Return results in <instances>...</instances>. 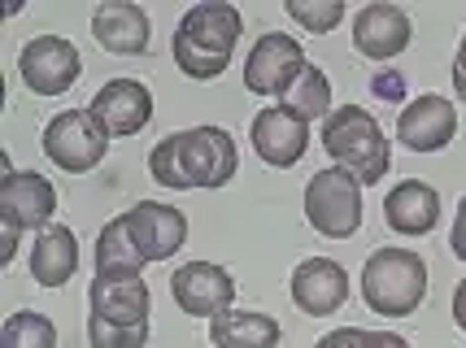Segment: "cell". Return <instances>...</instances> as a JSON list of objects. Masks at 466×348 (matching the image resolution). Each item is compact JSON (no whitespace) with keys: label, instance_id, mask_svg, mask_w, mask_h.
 Returning a JSON list of instances; mask_svg holds the SVG:
<instances>
[{"label":"cell","instance_id":"5","mask_svg":"<svg viewBox=\"0 0 466 348\" xmlns=\"http://www.w3.org/2000/svg\"><path fill=\"white\" fill-rule=\"evenodd\" d=\"M53 214H57V187L35 170H9L0 179V226H5L0 262L9 266L18 257L22 231H48Z\"/></svg>","mask_w":466,"mask_h":348},{"label":"cell","instance_id":"18","mask_svg":"<svg viewBox=\"0 0 466 348\" xmlns=\"http://www.w3.org/2000/svg\"><path fill=\"white\" fill-rule=\"evenodd\" d=\"M87 318L101 323H118V327H148V309H153V292L144 279H105L96 274L87 287Z\"/></svg>","mask_w":466,"mask_h":348},{"label":"cell","instance_id":"3","mask_svg":"<svg viewBox=\"0 0 466 348\" xmlns=\"http://www.w3.org/2000/svg\"><path fill=\"white\" fill-rule=\"evenodd\" d=\"M323 153L362 187L384 184L392 170V140L366 104H336V114L323 123Z\"/></svg>","mask_w":466,"mask_h":348},{"label":"cell","instance_id":"1","mask_svg":"<svg viewBox=\"0 0 466 348\" xmlns=\"http://www.w3.org/2000/svg\"><path fill=\"white\" fill-rule=\"evenodd\" d=\"M240 170V148L223 126H192L153 144L148 174L166 192H214L227 187Z\"/></svg>","mask_w":466,"mask_h":348},{"label":"cell","instance_id":"2","mask_svg":"<svg viewBox=\"0 0 466 348\" xmlns=\"http://www.w3.org/2000/svg\"><path fill=\"white\" fill-rule=\"evenodd\" d=\"M240 35L244 14L231 0H201L179 18L175 35H170V53H175V65L187 79L214 83L231 65Z\"/></svg>","mask_w":466,"mask_h":348},{"label":"cell","instance_id":"4","mask_svg":"<svg viewBox=\"0 0 466 348\" xmlns=\"http://www.w3.org/2000/svg\"><path fill=\"white\" fill-rule=\"evenodd\" d=\"M362 301L370 313L384 318H410L427 301V262L414 248H375L362 262Z\"/></svg>","mask_w":466,"mask_h":348},{"label":"cell","instance_id":"12","mask_svg":"<svg viewBox=\"0 0 466 348\" xmlns=\"http://www.w3.org/2000/svg\"><path fill=\"white\" fill-rule=\"evenodd\" d=\"M127 218V231L140 248V257L153 266V262H170L183 244H187V218L183 209L162 205V201H140V205L122 209Z\"/></svg>","mask_w":466,"mask_h":348},{"label":"cell","instance_id":"14","mask_svg":"<svg viewBox=\"0 0 466 348\" xmlns=\"http://www.w3.org/2000/svg\"><path fill=\"white\" fill-rule=\"evenodd\" d=\"M453 135H458V104L441 92H423L397 118V140L410 153H441L453 144Z\"/></svg>","mask_w":466,"mask_h":348},{"label":"cell","instance_id":"13","mask_svg":"<svg viewBox=\"0 0 466 348\" xmlns=\"http://www.w3.org/2000/svg\"><path fill=\"white\" fill-rule=\"evenodd\" d=\"M292 305L309 318H331L349 305V270L331 257H305L288 279Z\"/></svg>","mask_w":466,"mask_h":348},{"label":"cell","instance_id":"27","mask_svg":"<svg viewBox=\"0 0 466 348\" xmlns=\"http://www.w3.org/2000/svg\"><path fill=\"white\" fill-rule=\"evenodd\" d=\"M370 92L380 96L384 104H410V92H406V75L401 70H375V79H370Z\"/></svg>","mask_w":466,"mask_h":348},{"label":"cell","instance_id":"22","mask_svg":"<svg viewBox=\"0 0 466 348\" xmlns=\"http://www.w3.org/2000/svg\"><path fill=\"white\" fill-rule=\"evenodd\" d=\"M144 262L136 240H131V231H127V218H109L101 226V235H96V274L105 279H144Z\"/></svg>","mask_w":466,"mask_h":348},{"label":"cell","instance_id":"23","mask_svg":"<svg viewBox=\"0 0 466 348\" xmlns=\"http://www.w3.org/2000/svg\"><path fill=\"white\" fill-rule=\"evenodd\" d=\"M279 104H284L292 118H301L305 126L327 123V118L336 114V101H331V79H327L319 65H305L301 79H297L284 96H279Z\"/></svg>","mask_w":466,"mask_h":348},{"label":"cell","instance_id":"10","mask_svg":"<svg viewBox=\"0 0 466 348\" xmlns=\"http://www.w3.org/2000/svg\"><path fill=\"white\" fill-rule=\"evenodd\" d=\"M170 296L183 313L192 318H218L236 305V279L227 266H214V262H187L170 274Z\"/></svg>","mask_w":466,"mask_h":348},{"label":"cell","instance_id":"19","mask_svg":"<svg viewBox=\"0 0 466 348\" xmlns=\"http://www.w3.org/2000/svg\"><path fill=\"white\" fill-rule=\"evenodd\" d=\"M384 223L397 235H431L441 223V192L423 179H401L384 196Z\"/></svg>","mask_w":466,"mask_h":348},{"label":"cell","instance_id":"9","mask_svg":"<svg viewBox=\"0 0 466 348\" xmlns=\"http://www.w3.org/2000/svg\"><path fill=\"white\" fill-rule=\"evenodd\" d=\"M18 75L35 96H66L83 75V57L66 35H35L22 44Z\"/></svg>","mask_w":466,"mask_h":348},{"label":"cell","instance_id":"26","mask_svg":"<svg viewBox=\"0 0 466 348\" xmlns=\"http://www.w3.org/2000/svg\"><path fill=\"white\" fill-rule=\"evenodd\" d=\"M87 340H92V348H144L148 327H118V323L87 318Z\"/></svg>","mask_w":466,"mask_h":348},{"label":"cell","instance_id":"32","mask_svg":"<svg viewBox=\"0 0 466 348\" xmlns=\"http://www.w3.org/2000/svg\"><path fill=\"white\" fill-rule=\"evenodd\" d=\"M453 323H458V331H466V279L453 292Z\"/></svg>","mask_w":466,"mask_h":348},{"label":"cell","instance_id":"20","mask_svg":"<svg viewBox=\"0 0 466 348\" xmlns=\"http://www.w3.org/2000/svg\"><path fill=\"white\" fill-rule=\"evenodd\" d=\"M79 270V235L70 226H48L31 244V279L40 287H66Z\"/></svg>","mask_w":466,"mask_h":348},{"label":"cell","instance_id":"17","mask_svg":"<svg viewBox=\"0 0 466 348\" xmlns=\"http://www.w3.org/2000/svg\"><path fill=\"white\" fill-rule=\"evenodd\" d=\"M153 22L136 0H105L92 9V40L114 57H144Z\"/></svg>","mask_w":466,"mask_h":348},{"label":"cell","instance_id":"24","mask_svg":"<svg viewBox=\"0 0 466 348\" xmlns=\"http://www.w3.org/2000/svg\"><path fill=\"white\" fill-rule=\"evenodd\" d=\"M0 348H57V327H53L48 313L18 309L0 327Z\"/></svg>","mask_w":466,"mask_h":348},{"label":"cell","instance_id":"8","mask_svg":"<svg viewBox=\"0 0 466 348\" xmlns=\"http://www.w3.org/2000/svg\"><path fill=\"white\" fill-rule=\"evenodd\" d=\"M305 48L297 35H284V31H266L258 35V44L248 48L244 57V87L262 101H279L292 83L301 79L305 70Z\"/></svg>","mask_w":466,"mask_h":348},{"label":"cell","instance_id":"25","mask_svg":"<svg viewBox=\"0 0 466 348\" xmlns=\"http://www.w3.org/2000/svg\"><path fill=\"white\" fill-rule=\"evenodd\" d=\"M284 14L297 22V26H305V31H314V35H327V31H336V26L345 22L349 9L340 5V0H314V5H309V0H288Z\"/></svg>","mask_w":466,"mask_h":348},{"label":"cell","instance_id":"16","mask_svg":"<svg viewBox=\"0 0 466 348\" xmlns=\"http://www.w3.org/2000/svg\"><path fill=\"white\" fill-rule=\"evenodd\" d=\"M248 144H253V153L266 165L292 170L305 157V148H309V126L301 118H292L284 104H266V109H258V118L248 126Z\"/></svg>","mask_w":466,"mask_h":348},{"label":"cell","instance_id":"6","mask_svg":"<svg viewBox=\"0 0 466 348\" xmlns=\"http://www.w3.org/2000/svg\"><path fill=\"white\" fill-rule=\"evenodd\" d=\"M362 184L340 170V165H327L319 174H309L305 184V223L314 226L327 240H349L358 235L362 226Z\"/></svg>","mask_w":466,"mask_h":348},{"label":"cell","instance_id":"29","mask_svg":"<svg viewBox=\"0 0 466 348\" xmlns=\"http://www.w3.org/2000/svg\"><path fill=\"white\" fill-rule=\"evenodd\" d=\"M449 253L466 266V196L458 201V214H453V231H449Z\"/></svg>","mask_w":466,"mask_h":348},{"label":"cell","instance_id":"11","mask_svg":"<svg viewBox=\"0 0 466 348\" xmlns=\"http://www.w3.org/2000/svg\"><path fill=\"white\" fill-rule=\"evenodd\" d=\"M87 114L96 118L109 140H122V135H140L144 126L153 123V92H148V83L140 79H109L92 96L87 104Z\"/></svg>","mask_w":466,"mask_h":348},{"label":"cell","instance_id":"21","mask_svg":"<svg viewBox=\"0 0 466 348\" xmlns=\"http://www.w3.org/2000/svg\"><path fill=\"white\" fill-rule=\"evenodd\" d=\"M284 331L270 313L258 309H227L209 323V344L214 348H279Z\"/></svg>","mask_w":466,"mask_h":348},{"label":"cell","instance_id":"28","mask_svg":"<svg viewBox=\"0 0 466 348\" xmlns=\"http://www.w3.org/2000/svg\"><path fill=\"white\" fill-rule=\"evenodd\" d=\"M314 348H366V331L362 327H336V331H327Z\"/></svg>","mask_w":466,"mask_h":348},{"label":"cell","instance_id":"30","mask_svg":"<svg viewBox=\"0 0 466 348\" xmlns=\"http://www.w3.org/2000/svg\"><path fill=\"white\" fill-rule=\"evenodd\" d=\"M453 92H458V101L466 104V35L458 44V53H453Z\"/></svg>","mask_w":466,"mask_h":348},{"label":"cell","instance_id":"31","mask_svg":"<svg viewBox=\"0 0 466 348\" xmlns=\"http://www.w3.org/2000/svg\"><path fill=\"white\" fill-rule=\"evenodd\" d=\"M366 348H410V340L397 331H366Z\"/></svg>","mask_w":466,"mask_h":348},{"label":"cell","instance_id":"15","mask_svg":"<svg viewBox=\"0 0 466 348\" xmlns=\"http://www.w3.org/2000/svg\"><path fill=\"white\" fill-rule=\"evenodd\" d=\"M410 35H414V26H410L406 9L375 0V5H362L353 14V35L349 40L370 62H392V57H401L410 48Z\"/></svg>","mask_w":466,"mask_h":348},{"label":"cell","instance_id":"7","mask_svg":"<svg viewBox=\"0 0 466 348\" xmlns=\"http://www.w3.org/2000/svg\"><path fill=\"white\" fill-rule=\"evenodd\" d=\"M40 148L57 170H66V174H87V170H96V165L105 162L109 135L96 126V118H92L87 109H61V114H53L48 126H44Z\"/></svg>","mask_w":466,"mask_h":348}]
</instances>
